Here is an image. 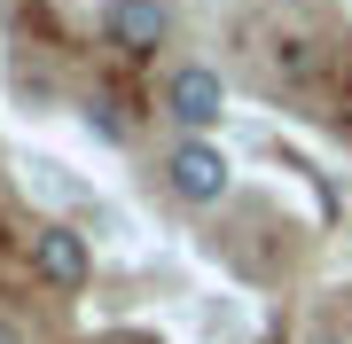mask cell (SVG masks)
<instances>
[{"instance_id":"5b68a950","label":"cell","mask_w":352,"mask_h":344,"mask_svg":"<svg viewBox=\"0 0 352 344\" xmlns=\"http://www.w3.org/2000/svg\"><path fill=\"white\" fill-rule=\"evenodd\" d=\"M0 344H16V336H8V329H0Z\"/></svg>"},{"instance_id":"6da1fadb","label":"cell","mask_w":352,"mask_h":344,"mask_svg":"<svg viewBox=\"0 0 352 344\" xmlns=\"http://www.w3.org/2000/svg\"><path fill=\"white\" fill-rule=\"evenodd\" d=\"M164 117L180 126V141H212L219 117H227V78L212 63H180L164 78Z\"/></svg>"},{"instance_id":"7a4b0ae2","label":"cell","mask_w":352,"mask_h":344,"mask_svg":"<svg viewBox=\"0 0 352 344\" xmlns=\"http://www.w3.org/2000/svg\"><path fill=\"white\" fill-rule=\"evenodd\" d=\"M164 188L180 196V204L212 211L227 188H235V165H227L219 141H173V157H164Z\"/></svg>"},{"instance_id":"277c9868","label":"cell","mask_w":352,"mask_h":344,"mask_svg":"<svg viewBox=\"0 0 352 344\" xmlns=\"http://www.w3.org/2000/svg\"><path fill=\"white\" fill-rule=\"evenodd\" d=\"M32 274L47 282V290H87L94 274V251L78 227H32Z\"/></svg>"},{"instance_id":"3957f363","label":"cell","mask_w":352,"mask_h":344,"mask_svg":"<svg viewBox=\"0 0 352 344\" xmlns=\"http://www.w3.org/2000/svg\"><path fill=\"white\" fill-rule=\"evenodd\" d=\"M102 39L118 55H157L173 39V0H102Z\"/></svg>"}]
</instances>
